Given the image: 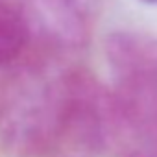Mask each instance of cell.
Listing matches in <instances>:
<instances>
[{"label": "cell", "instance_id": "obj_1", "mask_svg": "<svg viewBox=\"0 0 157 157\" xmlns=\"http://www.w3.org/2000/svg\"><path fill=\"white\" fill-rule=\"evenodd\" d=\"M104 50L115 80L111 98L120 135L144 140L157 133V37L113 32Z\"/></svg>", "mask_w": 157, "mask_h": 157}, {"label": "cell", "instance_id": "obj_2", "mask_svg": "<svg viewBox=\"0 0 157 157\" xmlns=\"http://www.w3.org/2000/svg\"><path fill=\"white\" fill-rule=\"evenodd\" d=\"M61 76H21L0 96V139L19 155L44 153L59 144Z\"/></svg>", "mask_w": 157, "mask_h": 157}, {"label": "cell", "instance_id": "obj_3", "mask_svg": "<svg viewBox=\"0 0 157 157\" xmlns=\"http://www.w3.org/2000/svg\"><path fill=\"white\" fill-rule=\"evenodd\" d=\"M32 39L26 15L13 4L0 0V67L15 63Z\"/></svg>", "mask_w": 157, "mask_h": 157}, {"label": "cell", "instance_id": "obj_4", "mask_svg": "<svg viewBox=\"0 0 157 157\" xmlns=\"http://www.w3.org/2000/svg\"><path fill=\"white\" fill-rule=\"evenodd\" d=\"M126 157H157V133L140 140V146L131 150Z\"/></svg>", "mask_w": 157, "mask_h": 157}, {"label": "cell", "instance_id": "obj_5", "mask_svg": "<svg viewBox=\"0 0 157 157\" xmlns=\"http://www.w3.org/2000/svg\"><path fill=\"white\" fill-rule=\"evenodd\" d=\"M140 2H144V4H157V0H140Z\"/></svg>", "mask_w": 157, "mask_h": 157}]
</instances>
